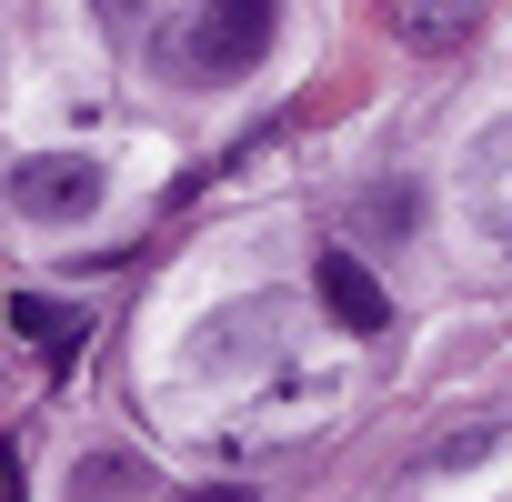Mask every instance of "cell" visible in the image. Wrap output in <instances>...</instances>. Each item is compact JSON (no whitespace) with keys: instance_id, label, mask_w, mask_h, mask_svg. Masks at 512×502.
Instances as JSON below:
<instances>
[{"instance_id":"obj_5","label":"cell","mask_w":512,"mask_h":502,"mask_svg":"<svg viewBox=\"0 0 512 502\" xmlns=\"http://www.w3.org/2000/svg\"><path fill=\"white\" fill-rule=\"evenodd\" d=\"M392 31H402L412 51H452V41L472 31V11H442V0H392Z\"/></svg>"},{"instance_id":"obj_1","label":"cell","mask_w":512,"mask_h":502,"mask_svg":"<svg viewBox=\"0 0 512 502\" xmlns=\"http://www.w3.org/2000/svg\"><path fill=\"white\" fill-rule=\"evenodd\" d=\"M272 41H282V0H211L191 21V71L201 81H241V71H262Z\"/></svg>"},{"instance_id":"obj_6","label":"cell","mask_w":512,"mask_h":502,"mask_svg":"<svg viewBox=\"0 0 512 502\" xmlns=\"http://www.w3.org/2000/svg\"><path fill=\"white\" fill-rule=\"evenodd\" d=\"M141 482H151V472H141L131 452H91V462L71 472V502H131Z\"/></svg>"},{"instance_id":"obj_4","label":"cell","mask_w":512,"mask_h":502,"mask_svg":"<svg viewBox=\"0 0 512 502\" xmlns=\"http://www.w3.org/2000/svg\"><path fill=\"white\" fill-rule=\"evenodd\" d=\"M11 322H21L51 362H71V352L91 342V312H81V302H51V292H21V302H11Z\"/></svg>"},{"instance_id":"obj_7","label":"cell","mask_w":512,"mask_h":502,"mask_svg":"<svg viewBox=\"0 0 512 502\" xmlns=\"http://www.w3.org/2000/svg\"><path fill=\"white\" fill-rule=\"evenodd\" d=\"M191 502H251V492H241V482H221V492H191Z\"/></svg>"},{"instance_id":"obj_2","label":"cell","mask_w":512,"mask_h":502,"mask_svg":"<svg viewBox=\"0 0 512 502\" xmlns=\"http://www.w3.org/2000/svg\"><path fill=\"white\" fill-rule=\"evenodd\" d=\"M11 211L41 221V231L91 221V211H101V161H81V151H41V161H21V171H11Z\"/></svg>"},{"instance_id":"obj_3","label":"cell","mask_w":512,"mask_h":502,"mask_svg":"<svg viewBox=\"0 0 512 502\" xmlns=\"http://www.w3.org/2000/svg\"><path fill=\"white\" fill-rule=\"evenodd\" d=\"M312 282H322V302H332V322H342V332H382V322H392V292L352 262V251H322Z\"/></svg>"}]
</instances>
